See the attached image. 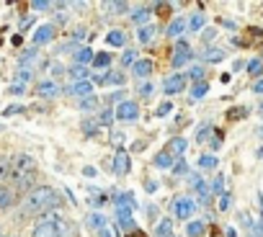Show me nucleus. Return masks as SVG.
<instances>
[{"mask_svg": "<svg viewBox=\"0 0 263 237\" xmlns=\"http://www.w3.org/2000/svg\"><path fill=\"white\" fill-rule=\"evenodd\" d=\"M39 65H42V54H36L34 49H29V52L21 54V67H24V70H31V72H34Z\"/></svg>", "mask_w": 263, "mask_h": 237, "instance_id": "9b49d317", "label": "nucleus"}, {"mask_svg": "<svg viewBox=\"0 0 263 237\" xmlns=\"http://www.w3.org/2000/svg\"><path fill=\"white\" fill-rule=\"evenodd\" d=\"M70 77H72L75 83H80V80H88V67H80V65H75V67L70 70Z\"/></svg>", "mask_w": 263, "mask_h": 237, "instance_id": "7c9ffc66", "label": "nucleus"}, {"mask_svg": "<svg viewBox=\"0 0 263 237\" xmlns=\"http://www.w3.org/2000/svg\"><path fill=\"white\" fill-rule=\"evenodd\" d=\"M116 224H119V229H132V227H135V219H132V209L119 206V211H116Z\"/></svg>", "mask_w": 263, "mask_h": 237, "instance_id": "2eb2a0df", "label": "nucleus"}, {"mask_svg": "<svg viewBox=\"0 0 263 237\" xmlns=\"http://www.w3.org/2000/svg\"><path fill=\"white\" fill-rule=\"evenodd\" d=\"M124 140H126L124 132H114V134H111V142H114V145H124Z\"/></svg>", "mask_w": 263, "mask_h": 237, "instance_id": "603ef678", "label": "nucleus"}, {"mask_svg": "<svg viewBox=\"0 0 263 237\" xmlns=\"http://www.w3.org/2000/svg\"><path fill=\"white\" fill-rule=\"evenodd\" d=\"M242 113H245V108H232L230 111V118H242Z\"/></svg>", "mask_w": 263, "mask_h": 237, "instance_id": "4d7b16f0", "label": "nucleus"}, {"mask_svg": "<svg viewBox=\"0 0 263 237\" xmlns=\"http://www.w3.org/2000/svg\"><path fill=\"white\" fill-rule=\"evenodd\" d=\"M36 93H39L42 98H57V95L62 93V88H60V83H54V80H39V83H36Z\"/></svg>", "mask_w": 263, "mask_h": 237, "instance_id": "423d86ee", "label": "nucleus"}, {"mask_svg": "<svg viewBox=\"0 0 263 237\" xmlns=\"http://www.w3.org/2000/svg\"><path fill=\"white\" fill-rule=\"evenodd\" d=\"M171 229H173V222L171 219H163L155 232H158V237H171Z\"/></svg>", "mask_w": 263, "mask_h": 237, "instance_id": "72a5a7b5", "label": "nucleus"}, {"mask_svg": "<svg viewBox=\"0 0 263 237\" xmlns=\"http://www.w3.org/2000/svg\"><path fill=\"white\" fill-rule=\"evenodd\" d=\"M93 65L101 70V67H108L111 65V54H106V52H98V54H93Z\"/></svg>", "mask_w": 263, "mask_h": 237, "instance_id": "c756f323", "label": "nucleus"}, {"mask_svg": "<svg viewBox=\"0 0 263 237\" xmlns=\"http://www.w3.org/2000/svg\"><path fill=\"white\" fill-rule=\"evenodd\" d=\"M147 18H150V8H147V6H145V8H137L135 13H132V21H135L137 26H145Z\"/></svg>", "mask_w": 263, "mask_h": 237, "instance_id": "bb28decb", "label": "nucleus"}, {"mask_svg": "<svg viewBox=\"0 0 263 237\" xmlns=\"http://www.w3.org/2000/svg\"><path fill=\"white\" fill-rule=\"evenodd\" d=\"M85 222H88V227H90V229H96V232H98V229H103V227H108V219H106L103 214H98V211L88 214V219H85Z\"/></svg>", "mask_w": 263, "mask_h": 237, "instance_id": "6ab92c4d", "label": "nucleus"}, {"mask_svg": "<svg viewBox=\"0 0 263 237\" xmlns=\"http://www.w3.org/2000/svg\"><path fill=\"white\" fill-rule=\"evenodd\" d=\"M36 170L34 173H26V175H18V178H11L13 181V186H16V191H31V188H36Z\"/></svg>", "mask_w": 263, "mask_h": 237, "instance_id": "9d476101", "label": "nucleus"}, {"mask_svg": "<svg viewBox=\"0 0 263 237\" xmlns=\"http://www.w3.org/2000/svg\"><path fill=\"white\" fill-rule=\"evenodd\" d=\"M194 211H196V204H194L191 199H176V204H173L176 219H191Z\"/></svg>", "mask_w": 263, "mask_h": 237, "instance_id": "20e7f679", "label": "nucleus"}, {"mask_svg": "<svg viewBox=\"0 0 263 237\" xmlns=\"http://www.w3.org/2000/svg\"><path fill=\"white\" fill-rule=\"evenodd\" d=\"M217 165H219V160H217L214 155H201V157H199V168H201V170H214Z\"/></svg>", "mask_w": 263, "mask_h": 237, "instance_id": "cd10ccee", "label": "nucleus"}, {"mask_svg": "<svg viewBox=\"0 0 263 237\" xmlns=\"http://www.w3.org/2000/svg\"><path fill=\"white\" fill-rule=\"evenodd\" d=\"M93 54H96V52H93L90 47H80V49H78V52L72 54V60H75V65L85 67L88 62H93Z\"/></svg>", "mask_w": 263, "mask_h": 237, "instance_id": "a211bd4d", "label": "nucleus"}, {"mask_svg": "<svg viewBox=\"0 0 263 237\" xmlns=\"http://www.w3.org/2000/svg\"><path fill=\"white\" fill-rule=\"evenodd\" d=\"M258 157H263V147H260V150H258Z\"/></svg>", "mask_w": 263, "mask_h": 237, "instance_id": "69168bd1", "label": "nucleus"}, {"mask_svg": "<svg viewBox=\"0 0 263 237\" xmlns=\"http://www.w3.org/2000/svg\"><path fill=\"white\" fill-rule=\"evenodd\" d=\"M186 147H189V142L183 140V137H173L168 145H165V150L163 152H168L173 160H178V157H183V152H186Z\"/></svg>", "mask_w": 263, "mask_h": 237, "instance_id": "6e6552de", "label": "nucleus"}, {"mask_svg": "<svg viewBox=\"0 0 263 237\" xmlns=\"http://www.w3.org/2000/svg\"><path fill=\"white\" fill-rule=\"evenodd\" d=\"M191 60V49H189V44L186 42H178L176 44V57H173V67H181V65H186Z\"/></svg>", "mask_w": 263, "mask_h": 237, "instance_id": "f8f14e48", "label": "nucleus"}, {"mask_svg": "<svg viewBox=\"0 0 263 237\" xmlns=\"http://www.w3.org/2000/svg\"><path fill=\"white\" fill-rule=\"evenodd\" d=\"M209 134H212V127H209V124L199 127V132H196V142H206V140H209Z\"/></svg>", "mask_w": 263, "mask_h": 237, "instance_id": "58836bf2", "label": "nucleus"}, {"mask_svg": "<svg viewBox=\"0 0 263 237\" xmlns=\"http://www.w3.org/2000/svg\"><path fill=\"white\" fill-rule=\"evenodd\" d=\"M132 72H135L140 80H147L153 75V62L150 60H137L135 65H132Z\"/></svg>", "mask_w": 263, "mask_h": 237, "instance_id": "4468645a", "label": "nucleus"}, {"mask_svg": "<svg viewBox=\"0 0 263 237\" xmlns=\"http://www.w3.org/2000/svg\"><path fill=\"white\" fill-rule=\"evenodd\" d=\"M49 72H52V75H65V67H62L60 62H52V65H49Z\"/></svg>", "mask_w": 263, "mask_h": 237, "instance_id": "8fccbe9b", "label": "nucleus"}, {"mask_svg": "<svg viewBox=\"0 0 263 237\" xmlns=\"http://www.w3.org/2000/svg\"><path fill=\"white\" fill-rule=\"evenodd\" d=\"M176 173H186V163H178L176 165Z\"/></svg>", "mask_w": 263, "mask_h": 237, "instance_id": "e2e57ef3", "label": "nucleus"}, {"mask_svg": "<svg viewBox=\"0 0 263 237\" xmlns=\"http://www.w3.org/2000/svg\"><path fill=\"white\" fill-rule=\"evenodd\" d=\"M52 3H47V0H34L31 3V11H49Z\"/></svg>", "mask_w": 263, "mask_h": 237, "instance_id": "c03bdc74", "label": "nucleus"}, {"mask_svg": "<svg viewBox=\"0 0 263 237\" xmlns=\"http://www.w3.org/2000/svg\"><path fill=\"white\" fill-rule=\"evenodd\" d=\"M153 165H155V168L168 170V168H173V157H171L168 152H158V155H155V160H153Z\"/></svg>", "mask_w": 263, "mask_h": 237, "instance_id": "5701e85b", "label": "nucleus"}, {"mask_svg": "<svg viewBox=\"0 0 263 237\" xmlns=\"http://www.w3.org/2000/svg\"><path fill=\"white\" fill-rule=\"evenodd\" d=\"M96 122H98V127H108V124L114 122V111H108V108L98 111V116H96Z\"/></svg>", "mask_w": 263, "mask_h": 237, "instance_id": "c85d7f7f", "label": "nucleus"}, {"mask_svg": "<svg viewBox=\"0 0 263 237\" xmlns=\"http://www.w3.org/2000/svg\"><path fill=\"white\" fill-rule=\"evenodd\" d=\"M18 111H24V106H18V103H16V106H8L3 113H6V116H11V113H18Z\"/></svg>", "mask_w": 263, "mask_h": 237, "instance_id": "6e6d98bb", "label": "nucleus"}, {"mask_svg": "<svg viewBox=\"0 0 263 237\" xmlns=\"http://www.w3.org/2000/svg\"><path fill=\"white\" fill-rule=\"evenodd\" d=\"M83 173H85L88 178H93V175H96V168H90V165H88V168H83Z\"/></svg>", "mask_w": 263, "mask_h": 237, "instance_id": "680f3d73", "label": "nucleus"}, {"mask_svg": "<svg viewBox=\"0 0 263 237\" xmlns=\"http://www.w3.org/2000/svg\"><path fill=\"white\" fill-rule=\"evenodd\" d=\"M191 186L196 188V193H199V196H201L204 201L209 199V186H206V183H204V181H201L199 175H194V178H191Z\"/></svg>", "mask_w": 263, "mask_h": 237, "instance_id": "393cba45", "label": "nucleus"}, {"mask_svg": "<svg viewBox=\"0 0 263 237\" xmlns=\"http://www.w3.org/2000/svg\"><path fill=\"white\" fill-rule=\"evenodd\" d=\"M230 206H232V196H230V193H219V209L227 211Z\"/></svg>", "mask_w": 263, "mask_h": 237, "instance_id": "37998d69", "label": "nucleus"}, {"mask_svg": "<svg viewBox=\"0 0 263 237\" xmlns=\"http://www.w3.org/2000/svg\"><path fill=\"white\" fill-rule=\"evenodd\" d=\"M189 77H194L196 83H204V70H201V67H194V70L189 72Z\"/></svg>", "mask_w": 263, "mask_h": 237, "instance_id": "a18cd8bd", "label": "nucleus"}, {"mask_svg": "<svg viewBox=\"0 0 263 237\" xmlns=\"http://www.w3.org/2000/svg\"><path fill=\"white\" fill-rule=\"evenodd\" d=\"M11 196H13V193H11L8 188H0V209H3V206H11V201H13Z\"/></svg>", "mask_w": 263, "mask_h": 237, "instance_id": "ea45409f", "label": "nucleus"}, {"mask_svg": "<svg viewBox=\"0 0 263 237\" xmlns=\"http://www.w3.org/2000/svg\"><path fill=\"white\" fill-rule=\"evenodd\" d=\"M106 201H108V196H106V193H101V196H93V199H90V204H96V206H103Z\"/></svg>", "mask_w": 263, "mask_h": 237, "instance_id": "864d4df0", "label": "nucleus"}, {"mask_svg": "<svg viewBox=\"0 0 263 237\" xmlns=\"http://www.w3.org/2000/svg\"><path fill=\"white\" fill-rule=\"evenodd\" d=\"M80 127H83V132H85L88 137H96V134H101V127H98V122H96V118H85V122H83Z\"/></svg>", "mask_w": 263, "mask_h": 237, "instance_id": "a878e982", "label": "nucleus"}, {"mask_svg": "<svg viewBox=\"0 0 263 237\" xmlns=\"http://www.w3.org/2000/svg\"><path fill=\"white\" fill-rule=\"evenodd\" d=\"M106 42H108L111 47H124V44H126V34H124V31H119V29H114V31H108Z\"/></svg>", "mask_w": 263, "mask_h": 237, "instance_id": "412c9836", "label": "nucleus"}, {"mask_svg": "<svg viewBox=\"0 0 263 237\" xmlns=\"http://www.w3.org/2000/svg\"><path fill=\"white\" fill-rule=\"evenodd\" d=\"M260 111H263V103H260Z\"/></svg>", "mask_w": 263, "mask_h": 237, "instance_id": "338daca9", "label": "nucleus"}, {"mask_svg": "<svg viewBox=\"0 0 263 237\" xmlns=\"http://www.w3.org/2000/svg\"><path fill=\"white\" fill-rule=\"evenodd\" d=\"M140 90H142L145 95H150V93H153V85H150V83H145V85H140Z\"/></svg>", "mask_w": 263, "mask_h": 237, "instance_id": "052dcab7", "label": "nucleus"}, {"mask_svg": "<svg viewBox=\"0 0 263 237\" xmlns=\"http://www.w3.org/2000/svg\"><path fill=\"white\" fill-rule=\"evenodd\" d=\"M171 237H173V234H171Z\"/></svg>", "mask_w": 263, "mask_h": 237, "instance_id": "774afa93", "label": "nucleus"}, {"mask_svg": "<svg viewBox=\"0 0 263 237\" xmlns=\"http://www.w3.org/2000/svg\"><path fill=\"white\" fill-rule=\"evenodd\" d=\"M253 90H255L258 95H263V80H255V83H253Z\"/></svg>", "mask_w": 263, "mask_h": 237, "instance_id": "bf43d9fd", "label": "nucleus"}, {"mask_svg": "<svg viewBox=\"0 0 263 237\" xmlns=\"http://www.w3.org/2000/svg\"><path fill=\"white\" fill-rule=\"evenodd\" d=\"M186 29H189V26H186V21H183V18H173V21H171V26H168V36H173V39H176V36H181Z\"/></svg>", "mask_w": 263, "mask_h": 237, "instance_id": "aec40b11", "label": "nucleus"}, {"mask_svg": "<svg viewBox=\"0 0 263 237\" xmlns=\"http://www.w3.org/2000/svg\"><path fill=\"white\" fill-rule=\"evenodd\" d=\"M114 173H116V175H126V173H129V155H126L124 150H119V152L114 155Z\"/></svg>", "mask_w": 263, "mask_h": 237, "instance_id": "ddd939ff", "label": "nucleus"}, {"mask_svg": "<svg viewBox=\"0 0 263 237\" xmlns=\"http://www.w3.org/2000/svg\"><path fill=\"white\" fill-rule=\"evenodd\" d=\"M108 8H111V11H116V13H126V11H129V6H126V3H108Z\"/></svg>", "mask_w": 263, "mask_h": 237, "instance_id": "49530a36", "label": "nucleus"}, {"mask_svg": "<svg viewBox=\"0 0 263 237\" xmlns=\"http://www.w3.org/2000/svg\"><path fill=\"white\" fill-rule=\"evenodd\" d=\"M16 77L21 80V85H26V83H29V80L34 77V72H31V70H24V67H21V70L16 72Z\"/></svg>", "mask_w": 263, "mask_h": 237, "instance_id": "79ce46f5", "label": "nucleus"}, {"mask_svg": "<svg viewBox=\"0 0 263 237\" xmlns=\"http://www.w3.org/2000/svg\"><path fill=\"white\" fill-rule=\"evenodd\" d=\"M201 57H204V62H222V60H224V52L217 49V47H209Z\"/></svg>", "mask_w": 263, "mask_h": 237, "instance_id": "b1692460", "label": "nucleus"}, {"mask_svg": "<svg viewBox=\"0 0 263 237\" xmlns=\"http://www.w3.org/2000/svg\"><path fill=\"white\" fill-rule=\"evenodd\" d=\"M54 39V26L52 24H42L36 31H34V44L42 47V44H49Z\"/></svg>", "mask_w": 263, "mask_h": 237, "instance_id": "1a4fd4ad", "label": "nucleus"}, {"mask_svg": "<svg viewBox=\"0 0 263 237\" xmlns=\"http://www.w3.org/2000/svg\"><path fill=\"white\" fill-rule=\"evenodd\" d=\"M26 90V85H21V83H16V85H11V95H21Z\"/></svg>", "mask_w": 263, "mask_h": 237, "instance_id": "5fc2aeb1", "label": "nucleus"}, {"mask_svg": "<svg viewBox=\"0 0 263 237\" xmlns=\"http://www.w3.org/2000/svg\"><path fill=\"white\" fill-rule=\"evenodd\" d=\"M98 237H114V229L111 227H103V229H98Z\"/></svg>", "mask_w": 263, "mask_h": 237, "instance_id": "13d9d810", "label": "nucleus"}, {"mask_svg": "<svg viewBox=\"0 0 263 237\" xmlns=\"http://www.w3.org/2000/svg\"><path fill=\"white\" fill-rule=\"evenodd\" d=\"M155 36H158V26H153V24H145V26L137 29V42L140 44H150Z\"/></svg>", "mask_w": 263, "mask_h": 237, "instance_id": "dca6fc26", "label": "nucleus"}, {"mask_svg": "<svg viewBox=\"0 0 263 237\" xmlns=\"http://www.w3.org/2000/svg\"><path fill=\"white\" fill-rule=\"evenodd\" d=\"M171 111H173V106H171V103H168V101H165V103H160V106H158V116H165V113H171Z\"/></svg>", "mask_w": 263, "mask_h": 237, "instance_id": "3c124183", "label": "nucleus"}, {"mask_svg": "<svg viewBox=\"0 0 263 237\" xmlns=\"http://www.w3.org/2000/svg\"><path fill=\"white\" fill-rule=\"evenodd\" d=\"M11 175V157H0V183L8 181Z\"/></svg>", "mask_w": 263, "mask_h": 237, "instance_id": "2f4dec72", "label": "nucleus"}, {"mask_svg": "<svg viewBox=\"0 0 263 237\" xmlns=\"http://www.w3.org/2000/svg\"><path fill=\"white\" fill-rule=\"evenodd\" d=\"M60 204V193L52 188V186H36V188H31L26 196H24V201H21V209L26 211V214H49L54 206Z\"/></svg>", "mask_w": 263, "mask_h": 237, "instance_id": "f257e3e1", "label": "nucleus"}, {"mask_svg": "<svg viewBox=\"0 0 263 237\" xmlns=\"http://www.w3.org/2000/svg\"><path fill=\"white\" fill-rule=\"evenodd\" d=\"M36 170V163L31 155H13L11 157V175L8 178H18V175H26V173H34Z\"/></svg>", "mask_w": 263, "mask_h": 237, "instance_id": "f03ea898", "label": "nucleus"}, {"mask_svg": "<svg viewBox=\"0 0 263 237\" xmlns=\"http://www.w3.org/2000/svg\"><path fill=\"white\" fill-rule=\"evenodd\" d=\"M204 229H206V224H204L201 219H196V222H189V224H186V234H189V237H201V234H204Z\"/></svg>", "mask_w": 263, "mask_h": 237, "instance_id": "4be33fe9", "label": "nucleus"}, {"mask_svg": "<svg viewBox=\"0 0 263 237\" xmlns=\"http://www.w3.org/2000/svg\"><path fill=\"white\" fill-rule=\"evenodd\" d=\"M222 188H224V175H217V178H214V183H212V191H217V193H219Z\"/></svg>", "mask_w": 263, "mask_h": 237, "instance_id": "de8ad7c7", "label": "nucleus"}, {"mask_svg": "<svg viewBox=\"0 0 263 237\" xmlns=\"http://www.w3.org/2000/svg\"><path fill=\"white\" fill-rule=\"evenodd\" d=\"M31 237H60V229H57V222H39L34 229H31Z\"/></svg>", "mask_w": 263, "mask_h": 237, "instance_id": "0eeeda50", "label": "nucleus"}, {"mask_svg": "<svg viewBox=\"0 0 263 237\" xmlns=\"http://www.w3.org/2000/svg\"><path fill=\"white\" fill-rule=\"evenodd\" d=\"M248 72L260 75V72H263V62H260V60H250V62H248Z\"/></svg>", "mask_w": 263, "mask_h": 237, "instance_id": "a19ab883", "label": "nucleus"}, {"mask_svg": "<svg viewBox=\"0 0 263 237\" xmlns=\"http://www.w3.org/2000/svg\"><path fill=\"white\" fill-rule=\"evenodd\" d=\"M103 83H114V85H121V83H124V75H121V72H106V75L101 77V85H103Z\"/></svg>", "mask_w": 263, "mask_h": 237, "instance_id": "473e14b6", "label": "nucleus"}, {"mask_svg": "<svg viewBox=\"0 0 263 237\" xmlns=\"http://www.w3.org/2000/svg\"><path fill=\"white\" fill-rule=\"evenodd\" d=\"M135 62H137V52H135V49H124L121 65H135Z\"/></svg>", "mask_w": 263, "mask_h": 237, "instance_id": "4c0bfd02", "label": "nucleus"}, {"mask_svg": "<svg viewBox=\"0 0 263 237\" xmlns=\"http://www.w3.org/2000/svg\"><path fill=\"white\" fill-rule=\"evenodd\" d=\"M96 106H98V98H96V95L80 98V108H83V111H90V108H96Z\"/></svg>", "mask_w": 263, "mask_h": 237, "instance_id": "e433bc0d", "label": "nucleus"}, {"mask_svg": "<svg viewBox=\"0 0 263 237\" xmlns=\"http://www.w3.org/2000/svg\"><path fill=\"white\" fill-rule=\"evenodd\" d=\"M201 39H204V42H212V39H217V29H204Z\"/></svg>", "mask_w": 263, "mask_h": 237, "instance_id": "09e8293b", "label": "nucleus"}, {"mask_svg": "<svg viewBox=\"0 0 263 237\" xmlns=\"http://www.w3.org/2000/svg\"><path fill=\"white\" fill-rule=\"evenodd\" d=\"M227 237H237V232H235L232 227H227Z\"/></svg>", "mask_w": 263, "mask_h": 237, "instance_id": "0e129e2a", "label": "nucleus"}, {"mask_svg": "<svg viewBox=\"0 0 263 237\" xmlns=\"http://www.w3.org/2000/svg\"><path fill=\"white\" fill-rule=\"evenodd\" d=\"M70 95H78V98L93 95V83H90V80H80V83H72V85H70Z\"/></svg>", "mask_w": 263, "mask_h": 237, "instance_id": "f3484780", "label": "nucleus"}, {"mask_svg": "<svg viewBox=\"0 0 263 237\" xmlns=\"http://www.w3.org/2000/svg\"><path fill=\"white\" fill-rule=\"evenodd\" d=\"M186 26H189L191 31H199V29H204V16H201V13L191 16V21H186Z\"/></svg>", "mask_w": 263, "mask_h": 237, "instance_id": "f704fd0d", "label": "nucleus"}, {"mask_svg": "<svg viewBox=\"0 0 263 237\" xmlns=\"http://www.w3.org/2000/svg\"><path fill=\"white\" fill-rule=\"evenodd\" d=\"M206 93H209V85H206V83H196V85L191 88V95H194L196 101H199V98H204Z\"/></svg>", "mask_w": 263, "mask_h": 237, "instance_id": "c9c22d12", "label": "nucleus"}, {"mask_svg": "<svg viewBox=\"0 0 263 237\" xmlns=\"http://www.w3.org/2000/svg\"><path fill=\"white\" fill-rule=\"evenodd\" d=\"M114 116L119 118V122H137V116H140V106L135 101H121L114 111Z\"/></svg>", "mask_w": 263, "mask_h": 237, "instance_id": "7ed1b4c3", "label": "nucleus"}, {"mask_svg": "<svg viewBox=\"0 0 263 237\" xmlns=\"http://www.w3.org/2000/svg\"><path fill=\"white\" fill-rule=\"evenodd\" d=\"M186 88V75H171L165 83H163V93L165 95H176Z\"/></svg>", "mask_w": 263, "mask_h": 237, "instance_id": "39448f33", "label": "nucleus"}]
</instances>
